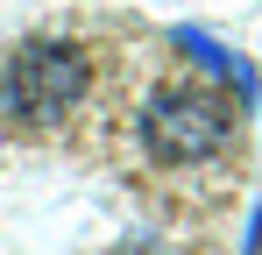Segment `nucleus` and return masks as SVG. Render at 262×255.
Returning <instances> with one entry per match:
<instances>
[{
  "label": "nucleus",
  "mask_w": 262,
  "mask_h": 255,
  "mask_svg": "<svg viewBox=\"0 0 262 255\" xmlns=\"http://www.w3.org/2000/svg\"><path fill=\"white\" fill-rule=\"evenodd\" d=\"M85 99V57L71 42H21L0 71V114L21 128H57Z\"/></svg>",
  "instance_id": "1"
},
{
  "label": "nucleus",
  "mask_w": 262,
  "mask_h": 255,
  "mask_svg": "<svg viewBox=\"0 0 262 255\" xmlns=\"http://www.w3.org/2000/svg\"><path fill=\"white\" fill-rule=\"evenodd\" d=\"M227 135H234L227 99L199 92V85H156L142 107V149L156 163H206L227 149Z\"/></svg>",
  "instance_id": "2"
},
{
  "label": "nucleus",
  "mask_w": 262,
  "mask_h": 255,
  "mask_svg": "<svg viewBox=\"0 0 262 255\" xmlns=\"http://www.w3.org/2000/svg\"><path fill=\"white\" fill-rule=\"evenodd\" d=\"M177 50H184V57L199 64V71H213V78L241 85V92L255 85V71H248V57H234V50H220V42L206 36V29H177Z\"/></svg>",
  "instance_id": "3"
},
{
  "label": "nucleus",
  "mask_w": 262,
  "mask_h": 255,
  "mask_svg": "<svg viewBox=\"0 0 262 255\" xmlns=\"http://www.w3.org/2000/svg\"><path fill=\"white\" fill-rule=\"evenodd\" d=\"M255 227H262V220H255Z\"/></svg>",
  "instance_id": "4"
}]
</instances>
